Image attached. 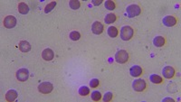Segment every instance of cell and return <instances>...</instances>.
<instances>
[{"mask_svg": "<svg viewBox=\"0 0 181 102\" xmlns=\"http://www.w3.org/2000/svg\"><path fill=\"white\" fill-rule=\"evenodd\" d=\"M105 7L109 9V10H113V9H115V3L113 1H106Z\"/></svg>", "mask_w": 181, "mask_h": 102, "instance_id": "obj_25", "label": "cell"}, {"mask_svg": "<svg viewBox=\"0 0 181 102\" xmlns=\"http://www.w3.org/2000/svg\"><path fill=\"white\" fill-rule=\"evenodd\" d=\"M89 93H90V89L86 86L81 87L79 89V94L81 96H87V95H89Z\"/></svg>", "mask_w": 181, "mask_h": 102, "instance_id": "obj_21", "label": "cell"}, {"mask_svg": "<svg viewBox=\"0 0 181 102\" xmlns=\"http://www.w3.org/2000/svg\"><path fill=\"white\" fill-rule=\"evenodd\" d=\"M99 83L100 82H99L98 79H93L90 82V86H91V88H97L99 86Z\"/></svg>", "mask_w": 181, "mask_h": 102, "instance_id": "obj_26", "label": "cell"}, {"mask_svg": "<svg viewBox=\"0 0 181 102\" xmlns=\"http://www.w3.org/2000/svg\"><path fill=\"white\" fill-rule=\"evenodd\" d=\"M29 77V72L26 69H20L16 72V78L19 81H25Z\"/></svg>", "mask_w": 181, "mask_h": 102, "instance_id": "obj_7", "label": "cell"}, {"mask_svg": "<svg viewBox=\"0 0 181 102\" xmlns=\"http://www.w3.org/2000/svg\"><path fill=\"white\" fill-rule=\"evenodd\" d=\"M132 88L134 90L140 92V91H143L146 88V82L144 80H136L133 81L132 83Z\"/></svg>", "mask_w": 181, "mask_h": 102, "instance_id": "obj_4", "label": "cell"}, {"mask_svg": "<svg viewBox=\"0 0 181 102\" xmlns=\"http://www.w3.org/2000/svg\"><path fill=\"white\" fill-rule=\"evenodd\" d=\"M42 57L44 61H51L54 59V52L49 49V48H47V49H44L42 52Z\"/></svg>", "mask_w": 181, "mask_h": 102, "instance_id": "obj_10", "label": "cell"}, {"mask_svg": "<svg viewBox=\"0 0 181 102\" xmlns=\"http://www.w3.org/2000/svg\"><path fill=\"white\" fill-rule=\"evenodd\" d=\"M102 3V0H93L92 1V4L94 5V6H100L101 4Z\"/></svg>", "mask_w": 181, "mask_h": 102, "instance_id": "obj_28", "label": "cell"}, {"mask_svg": "<svg viewBox=\"0 0 181 102\" xmlns=\"http://www.w3.org/2000/svg\"><path fill=\"white\" fill-rule=\"evenodd\" d=\"M116 19H117V17H116V15H114V14H108L105 16V19H104V21H105L106 24H112V23L115 22Z\"/></svg>", "mask_w": 181, "mask_h": 102, "instance_id": "obj_17", "label": "cell"}, {"mask_svg": "<svg viewBox=\"0 0 181 102\" xmlns=\"http://www.w3.org/2000/svg\"><path fill=\"white\" fill-rule=\"evenodd\" d=\"M17 98V92L14 89H10V90H8L6 92V99L7 101H14L15 99Z\"/></svg>", "mask_w": 181, "mask_h": 102, "instance_id": "obj_14", "label": "cell"}, {"mask_svg": "<svg viewBox=\"0 0 181 102\" xmlns=\"http://www.w3.org/2000/svg\"><path fill=\"white\" fill-rule=\"evenodd\" d=\"M19 49L23 52H27L31 50V45L26 41H21L19 43Z\"/></svg>", "mask_w": 181, "mask_h": 102, "instance_id": "obj_12", "label": "cell"}, {"mask_svg": "<svg viewBox=\"0 0 181 102\" xmlns=\"http://www.w3.org/2000/svg\"><path fill=\"white\" fill-rule=\"evenodd\" d=\"M101 99V94L99 91H93L92 93V99L94 101H99Z\"/></svg>", "mask_w": 181, "mask_h": 102, "instance_id": "obj_23", "label": "cell"}, {"mask_svg": "<svg viewBox=\"0 0 181 102\" xmlns=\"http://www.w3.org/2000/svg\"><path fill=\"white\" fill-rule=\"evenodd\" d=\"M69 6L72 9H73V10H77L81 6V3L77 1V0H72V1L69 2Z\"/></svg>", "mask_w": 181, "mask_h": 102, "instance_id": "obj_20", "label": "cell"}, {"mask_svg": "<svg viewBox=\"0 0 181 102\" xmlns=\"http://www.w3.org/2000/svg\"><path fill=\"white\" fill-rule=\"evenodd\" d=\"M111 99H112V93L111 92H107V93L104 95L103 100L105 102H108V101H111Z\"/></svg>", "mask_w": 181, "mask_h": 102, "instance_id": "obj_27", "label": "cell"}, {"mask_svg": "<svg viewBox=\"0 0 181 102\" xmlns=\"http://www.w3.org/2000/svg\"><path fill=\"white\" fill-rule=\"evenodd\" d=\"M126 12H127L128 16L132 18V17L138 16L141 12V9L138 5H130L127 7Z\"/></svg>", "mask_w": 181, "mask_h": 102, "instance_id": "obj_2", "label": "cell"}, {"mask_svg": "<svg viewBox=\"0 0 181 102\" xmlns=\"http://www.w3.org/2000/svg\"><path fill=\"white\" fill-rule=\"evenodd\" d=\"M167 100H170V101H174V99H169V98H168V99H163V101H167Z\"/></svg>", "mask_w": 181, "mask_h": 102, "instance_id": "obj_29", "label": "cell"}, {"mask_svg": "<svg viewBox=\"0 0 181 102\" xmlns=\"http://www.w3.org/2000/svg\"><path fill=\"white\" fill-rule=\"evenodd\" d=\"M153 43L157 47H162V46L165 44V39L162 36H157L156 38L153 40Z\"/></svg>", "mask_w": 181, "mask_h": 102, "instance_id": "obj_16", "label": "cell"}, {"mask_svg": "<svg viewBox=\"0 0 181 102\" xmlns=\"http://www.w3.org/2000/svg\"><path fill=\"white\" fill-rule=\"evenodd\" d=\"M4 26L6 28H14L16 25V19L13 15H7L4 19Z\"/></svg>", "mask_w": 181, "mask_h": 102, "instance_id": "obj_6", "label": "cell"}, {"mask_svg": "<svg viewBox=\"0 0 181 102\" xmlns=\"http://www.w3.org/2000/svg\"><path fill=\"white\" fill-rule=\"evenodd\" d=\"M162 72H163V76L167 79H171L175 75V70L171 66H166L163 69Z\"/></svg>", "mask_w": 181, "mask_h": 102, "instance_id": "obj_11", "label": "cell"}, {"mask_svg": "<svg viewBox=\"0 0 181 102\" xmlns=\"http://www.w3.org/2000/svg\"><path fill=\"white\" fill-rule=\"evenodd\" d=\"M55 6H56V2H51L50 4H48V5L45 6V8H44V13H49V12H51L53 9L55 7Z\"/></svg>", "mask_w": 181, "mask_h": 102, "instance_id": "obj_24", "label": "cell"}, {"mask_svg": "<svg viewBox=\"0 0 181 102\" xmlns=\"http://www.w3.org/2000/svg\"><path fill=\"white\" fill-rule=\"evenodd\" d=\"M18 11L22 15H25V14H27L28 12H29V7H28V6L25 3L21 2V3H19V5H18Z\"/></svg>", "mask_w": 181, "mask_h": 102, "instance_id": "obj_15", "label": "cell"}, {"mask_svg": "<svg viewBox=\"0 0 181 102\" xmlns=\"http://www.w3.org/2000/svg\"><path fill=\"white\" fill-rule=\"evenodd\" d=\"M115 60L119 63H125L129 60V54L125 50H120L115 55Z\"/></svg>", "mask_w": 181, "mask_h": 102, "instance_id": "obj_3", "label": "cell"}, {"mask_svg": "<svg viewBox=\"0 0 181 102\" xmlns=\"http://www.w3.org/2000/svg\"><path fill=\"white\" fill-rule=\"evenodd\" d=\"M162 23H163L166 26L171 27V26H174V25L177 24V19H176L174 16H172V15H167L166 17L163 18Z\"/></svg>", "mask_w": 181, "mask_h": 102, "instance_id": "obj_9", "label": "cell"}, {"mask_svg": "<svg viewBox=\"0 0 181 102\" xmlns=\"http://www.w3.org/2000/svg\"><path fill=\"white\" fill-rule=\"evenodd\" d=\"M150 80H151V82L155 83V84H159V83L162 82L163 80L160 76L157 75V74H153V75L150 76Z\"/></svg>", "mask_w": 181, "mask_h": 102, "instance_id": "obj_19", "label": "cell"}, {"mask_svg": "<svg viewBox=\"0 0 181 102\" xmlns=\"http://www.w3.org/2000/svg\"><path fill=\"white\" fill-rule=\"evenodd\" d=\"M69 36H70L71 40H73V41H78V40L81 38V34H80V33H79V32H76V31L72 32V33L70 34Z\"/></svg>", "mask_w": 181, "mask_h": 102, "instance_id": "obj_22", "label": "cell"}, {"mask_svg": "<svg viewBox=\"0 0 181 102\" xmlns=\"http://www.w3.org/2000/svg\"><path fill=\"white\" fill-rule=\"evenodd\" d=\"M92 31L94 34H101L103 32V25L99 21L94 22L92 25Z\"/></svg>", "mask_w": 181, "mask_h": 102, "instance_id": "obj_8", "label": "cell"}, {"mask_svg": "<svg viewBox=\"0 0 181 102\" xmlns=\"http://www.w3.org/2000/svg\"><path fill=\"white\" fill-rule=\"evenodd\" d=\"M133 34H134V31L131 28L130 26H123L120 31V37L123 41H129L132 38Z\"/></svg>", "mask_w": 181, "mask_h": 102, "instance_id": "obj_1", "label": "cell"}, {"mask_svg": "<svg viewBox=\"0 0 181 102\" xmlns=\"http://www.w3.org/2000/svg\"><path fill=\"white\" fill-rule=\"evenodd\" d=\"M108 34L111 37V38H115V37L118 35V30L116 27L114 26H111L108 28Z\"/></svg>", "mask_w": 181, "mask_h": 102, "instance_id": "obj_18", "label": "cell"}, {"mask_svg": "<svg viewBox=\"0 0 181 102\" xmlns=\"http://www.w3.org/2000/svg\"><path fill=\"white\" fill-rule=\"evenodd\" d=\"M130 75L132 77H139V75H141V73H142V69L141 67L136 65V66H133L130 68Z\"/></svg>", "mask_w": 181, "mask_h": 102, "instance_id": "obj_13", "label": "cell"}, {"mask_svg": "<svg viewBox=\"0 0 181 102\" xmlns=\"http://www.w3.org/2000/svg\"><path fill=\"white\" fill-rule=\"evenodd\" d=\"M53 84L50 82H43L38 86V90L43 94H48L53 90Z\"/></svg>", "mask_w": 181, "mask_h": 102, "instance_id": "obj_5", "label": "cell"}]
</instances>
